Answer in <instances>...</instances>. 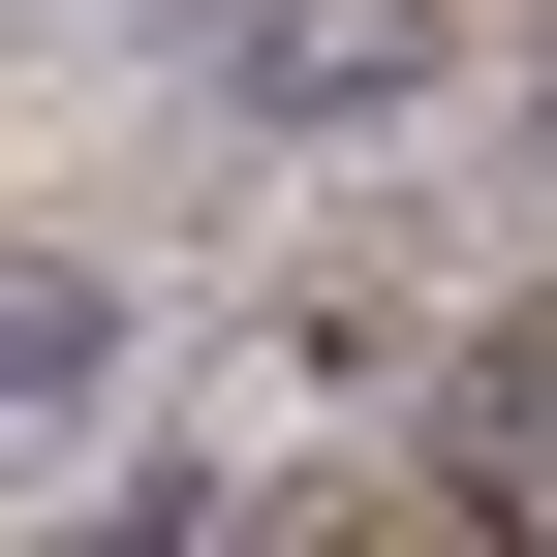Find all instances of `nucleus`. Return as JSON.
Listing matches in <instances>:
<instances>
[{
	"mask_svg": "<svg viewBox=\"0 0 557 557\" xmlns=\"http://www.w3.org/2000/svg\"><path fill=\"white\" fill-rule=\"evenodd\" d=\"M218 94H248V124H372V94H434V0H248Z\"/></svg>",
	"mask_w": 557,
	"mask_h": 557,
	"instance_id": "obj_1",
	"label": "nucleus"
},
{
	"mask_svg": "<svg viewBox=\"0 0 557 557\" xmlns=\"http://www.w3.org/2000/svg\"><path fill=\"white\" fill-rule=\"evenodd\" d=\"M434 465H465L496 527H557V310H496V341H465V403H434Z\"/></svg>",
	"mask_w": 557,
	"mask_h": 557,
	"instance_id": "obj_2",
	"label": "nucleus"
},
{
	"mask_svg": "<svg viewBox=\"0 0 557 557\" xmlns=\"http://www.w3.org/2000/svg\"><path fill=\"white\" fill-rule=\"evenodd\" d=\"M94 341H124L94 278H0V403H94Z\"/></svg>",
	"mask_w": 557,
	"mask_h": 557,
	"instance_id": "obj_3",
	"label": "nucleus"
}]
</instances>
